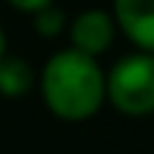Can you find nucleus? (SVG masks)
Wrapping results in <instances>:
<instances>
[{
    "label": "nucleus",
    "mask_w": 154,
    "mask_h": 154,
    "mask_svg": "<svg viewBox=\"0 0 154 154\" xmlns=\"http://www.w3.org/2000/svg\"><path fill=\"white\" fill-rule=\"evenodd\" d=\"M32 20H34V32H37L40 37H57V34L66 29V14H63V9L57 3L34 11Z\"/></svg>",
    "instance_id": "nucleus-6"
},
{
    "label": "nucleus",
    "mask_w": 154,
    "mask_h": 154,
    "mask_svg": "<svg viewBox=\"0 0 154 154\" xmlns=\"http://www.w3.org/2000/svg\"><path fill=\"white\" fill-rule=\"evenodd\" d=\"M40 94L46 109L66 123L94 117L106 103V72L97 57L77 49H60L40 72Z\"/></svg>",
    "instance_id": "nucleus-1"
},
{
    "label": "nucleus",
    "mask_w": 154,
    "mask_h": 154,
    "mask_svg": "<svg viewBox=\"0 0 154 154\" xmlns=\"http://www.w3.org/2000/svg\"><path fill=\"white\" fill-rule=\"evenodd\" d=\"M3 54H9V51H6V32H3V26H0V57Z\"/></svg>",
    "instance_id": "nucleus-8"
},
{
    "label": "nucleus",
    "mask_w": 154,
    "mask_h": 154,
    "mask_svg": "<svg viewBox=\"0 0 154 154\" xmlns=\"http://www.w3.org/2000/svg\"><path fill=\"white\" fill-rule=\"evenodd\" d=\"M114 34H117L114 14L106 9H86L69 23L72 49L91 54V57H100L103 51H109L111 43H114Z\"/></svg>",
    "instance_id": "nucleus-3"
},
{
    "label": "nucleus",
    "mask_w": 154,
    "mask_h": 154,
    "mask_svg": "<svg viewBox=\"0 0 154 154\" xmlns=\"http://www.w3.org/2000/svg\"><path fill=\"white\" fill-rule=\"evenodd\" d=\"M106 100L126 117L154 114V54L131 51L106 74Z\"/></svg>",
    "instance_id": "nucleus-2"
},
{
    "label": "nucleus",
    "mask_w": 154,
    "mask_h": 154,
    "mask_svg": "<svg viewBox=\"0 0 154 154\" xmlns=\"http://www.w3.org/2000/svg\"><path fill=\"white\" fill-rule=\"evenodd\" d=\"M11 6H14L17 11H23V14H34V11L46 9V6H51L54 0H9Z\"/></svg>",
    "instance_id": "nucleus-7"
},
{
    "label": "nucleus",
    "mask_w": 154,
    "mask_h": 154,
    "mask_svg": "<svg viewBox=\"0 0 154 154\" xmlns=\"http://www.w3.org/2000/svg\"><path fill=\"white\" fill-rule=\"evenodd\" d=\"M34 88V69L17 54L0 57V94L3 97H23Z\"/></svg>",
    "instance_id": "nucleus-5"
},
{
    "label": "nucleus",
    "mask_w": 154,
    "mask_h": 154,
    "mask_svg": "<svg viewBox=\"0 0 154 154\" xmlns=\"http://www.w3.org/2000/svg\"><path fill=\"white\" fill-rule=\"evenodd\" d=\"M111 14L134 49L154 54V0H114Z\"/></svg>",
    "instance_id": "nucleus-4"
}]
</instances>
